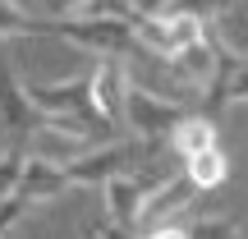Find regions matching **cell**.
<instances>
[{
  "label": "cell",
  "mask_w": 248,
  "mask_h": 239,
  "mask_svg": "<svg viewBox=\"0 0 248 239\" xmlns=\"http://www.w3.org/2000/svg\"><path fill=\"white\" fill-rule=\"evenodd\" d=\"M32 101L42 106V115H69V120H83L92 124L97 133L115 138V124L101 115L97 106V88H92V69L88 74H64V79H51V83H28Z\"/></svg>",
  "instance_id": "1"
},
{
  "label": "cell",
  "mask_w": 248,
  "mask_h": 239,
  "mask_svg": "<svg viewBox=\"0 0 248 239\" xmlns=\"http://www.w3.org/2000/svg\"><path fill=\"white\" fill-rule=\"evenodd\" d=\"M207 32V14H198V9H166V14H147L138 18V42L147 55H156V60H175L184 46H193L198 37Z\"/></svg>",
  "instance_id": "2"
},
{
  "label": "cell",
  "mask_w": 248,
  "mask_h": 239,
  "mask_svg": "<svg viewBox=\"0 0 248 239\" xmlns=\"http://www.w3.org/2000/svg\"><path fill=\"white\" fill-rule=\"evenodd\" d=\"M142 147H152V143H142V138L138 143H133V138H106V143H92L88 152H78V157L64 161V166H69V179H74V184L101 189L106 179L124 175V170L142 157Z\"/></svg>",
  "instance_id": "3"
},
{
  "label": "cell",
  "mask_w": 248,
  "mask_h": 239,
  "mask_svg": "<svg viewBox=\"0 0 248 239\" xmlns=\"http://www.w3.org/2000/svg\"><path fill=\"white\" fill-rule=\"evenodd\" d=\"M184 115H188V111L179 106L175 97L152 92V88H142V83L133 79V88H129V111H124V124L133 129V138L161 143V138H170V129H175Z\"/></svg>",
  "instance_id": "4"
},
{
  "label": "cell",
  "mask_w": 248,
  "mask_h": 239,
  "mask_svg": "<svg viewBox=\"0 0 248 239\" xmlns=\"http://www.w3.org/2000/svg\"><path fill=\"white\" fill-rule=\"evenodd\" d=\"M198 193H202V189L193 184V175H188L184 166L170 170V175H161V179H152L147 203H142L138 235H142V230H152V225H170V221H179V216L193 207V198H198Z\"/></svg>",
  "instance_id": "5"
},
{
  "label": "cell",
  "mask_w": 248,
  "mask_h": 239,
  "mask_svg": "<svg viewBox=\"0 0 248 239\" xmlns=\"http://www.w3.org/2000/svg\"><path fill=\"white\" fill-rule=\"evenodd\" d=\"M0 129L18 133V138H37V129H42V106L32 101L28 79H18L9 55H0Z\"/></svg>",
  "instance_id": "6"
},
{
  "label": "cell",
  "mask_w": 248,
  "mask_h": 239,
  "mask_svg": "<svg viewBox=\"0 0 248 239\" xmlns=\"http://www.w3.org/2000/svg\"><path fill=\"white\" fill-rule=\"evenodd\" d=\"M230 60H234V55L225 51L221 42H216L212 23H207V32L198 37L193 46H184V51H179L175 60H166V64L175 69V79H184V83H188L193 92H207V88H212L216 79H221V69H225Z\"/></svg>",
  "instance_id": "7"
},
{
  "label": "cell",
  "mask_w": 248,
  "mask_h": 239,
  "mask_svg": "<svg viewBox=\"0 0 248 239\" xmlns=\"http://www.w3.org/2000/svg\"><path fill=\"white\" fill-rule=\"evenodd\" d=\"M92 88H97V106L110 124H124L129 111V88H133V69L124 55H97V69H92Z\"/></svg>",
  "instance_id": "8"
},
{
  "label": "cell",
  "mask_w": 248,
  "mask_h": 239,
  "mask_svg": "<svg viewBox=\"0 0 248 239\" xmlns=\"http://www.w3.org/2000/svg\"><path fill=\"white\" fill-rule=\"evenodd\" d=\"M64 189H74L69 179V166L55 157H42V152H28V166H23V179H18V193L32 198L37 207L51 203V198H60Z\"/></svg>",
  "instance_id": "9"
},
{
  "label": "cell",
  "mask_w": 248,
  "mask_h": 239,
  "mask_svg": "<svg viewBox=\"0 0 248 239\" xmlns=\"http://www.w3.org/2000/svg\"><path fill=\"white\" fill-rule=\"evenodd\" d=\"M147 179L142 175H115V179H106L101 184V198H106V212H110V221L124 225V230H138V221H142V203H147Z\"/></svg>",
  "instance_id": "10"
},
{
  "label": "cell",
  "mask_w": 248,
  "mask_h": 239,
  "mask_svg": "<svg viewBox=\"0 0 248 239\" xmlns=\"http://www.w3.org/2000/svg\"><path fill=\"white\" fill-rule=\"evenodd\" d=\"M166 143H170V152L184 161V157H193V152H202V147H216V143H221V124L212 115H184L170 129Z\"/></svg>",
  "instance_id": "11"
},
{
  "label": "cell",
  "mask_w": 248,
  "mask_h": 239,
  "mask_svg": "<svg viewBox=\"0 0 248 239\" xmlns=\"http://www.w3.org/2000/svg\"><path fill=\"white\" fill-rule=\"evenodd\" d=\"M221 106H248V55H234L207 88V115H216Z\"/></svg>",
  "instance_id": "12"
},
{
  "label": "cell",
  "mask_w": 248,
  "mask_h": 239,
  "mask_svg": "<svg viewBox=\"0 0 248 239\" xmlns=\"http://www.w3.org/2000/svg\"><path fill=\"white\" fill-rule=\"evenodd\" d=\"M184 170L207 193V189H221L225 179H230V157H225V147L216 143V147H202V152H193V157H184Z\"/></svg>",
  "instance_id": "13"
},
{
  "label": "cell",
  "mask_w": 248,
  "mask_h": 239,
  "mask_svg": "<svg viewBox=\"0 0 248 239\" xmlns=\"http://www.w3.org/2000/svg\"><path fill=\"white\" fill-rule=\"evenodd\" d=\"M18 37H42V14H32L23 0H0V42Z\"/></svg>",
  "instance_id": "14"
},
{
  "label": "cell",
  "mask_w": 248,
  "mask_h": 239,
  "mask_svg": "<svg viewBox=\"0 0 248 239\" xmlns=\"http://www.w3.org/2000/svg\"><path fill=\"white\" fill-rule=\"evenodd\" d=\"M188 239H244L234 216H198L188 221Z\"/></svg>",
  "instance_id": "15"
},
{
  "label": "cell",
  "mask_w": 248,
  "mask_h": 239,
  "mask_svg": "<svg viewBox=\"0 0 248 239\" xmlns=\"http://www.w3.org/2000/svg\"><path fill=\"white\" fill-rule=\"evenodd\" d=\"M32 198H23L14 189V193H5L0 198V235H9V230H18V221H28V216H32Z\"/></svg>",
  "instance_id": "16"
},
{
  "label": "cell",
  "mask_w": 248,
  "mask_h": 239,
  "mask_svg": "<svg viewBox=\"0 0 248 239\" xmlns=\"http://www.w3.org/2000/svg\"><path fill=\"white\" fill-rule=\"evenodd\" d=\"M23 166H28V147H9V152H0V198L18 189Z\"/></svg>",
  "instance_id": "17"
},
{
  "label": "cell",
  "mask_w": 248,
  "mask_h": 239,
  "mask_svg": "<svg viewBox=\"0 0 248 239\" xmlns=\"http://www.w3.org/2000/svg\"><path fill=\"white\" fill-rule=\"evenodd\" d=\"M92 0H42V14H51V18H64V14H83Z\"/></svg>",
  "instance_id": "18"
},
{
  "label": "cell",
  "mask_w": 248,
  "mask_h": 239,
  "mask_svg": "<svg viewBox=\"0 0 248 239\" xmlns=\"http://www.w3.org/2000/svg\"><path fill=\"white\" fill-rule=\"evenodd\" d=\"M138 239H188V225H152V230H142Z\"/></svg>",
  "instance_id": "19"
},
{
  "label": "cell",
  "mask_w": 248,
  "mask_h": 239,
  "mask_svg": "<svg viewBox=\"0 0 248 239\" xmlns=\"http://www.w3.org/2000/svg\"><path fill=\"white\" fill-rule=\"evenodd\" d=\"M129 5H133L138 18H147V14H166V9H175V0H129Z\"/></svg>",
  "instance_id": "20"
},
{
  "label": "cell",
  "mask_w": 248,
  "mask_h": 239,
  "mask_svg": "<svg viewBox=\"0 0 248 239\" xmlns=\"http://www.w3.org/2000/svg\"><path fill=\"white\" fill-rule=\"evenodd\" d=\"M88 239H106V230H101V225H92V230H88Z\"/></svg>",
  "instance_id": "21"
},
{
  "label": "cell",
  "mask_w": 248,
  "mask_h": 239,
  "mask_svg": "<svg viewBox=\"0 0 248 239\" xmlns=\"http://www.w3.org/2000/svg\"><path fill=\"white\" fill-rule=\"evenodd\" d=\"M0 239H9V235H0Z\"/></svg>",
  "instance_id": "22"
}]
</instances>
